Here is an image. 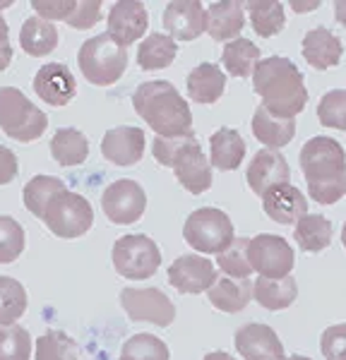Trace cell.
I'll use <instances>...</instances> for the list:
<instances>
[{"mask_svg": "<svg viewBox=\"0 0 346 360\" xmlns=\"http://www.w3.org/2000/svg\"><path fill=\"white\" fill-rule=\"evenodd\" d=\"M252 86L262 98V106L279 118H296L308 103L301 70L288 58L269 56L260 60L252 72Z\"/></svg>", "mask_w": 346, "mask_h": 360, "instance_id": "1", "label": "cell"}, {"mask_svg": "<svg viewBox=\"0 0 346 360\" xmlns=\"http://www.w3.org/2000/svg\"><path fill=\"white\" fill-rule=\"evenodd\" d=\"M301 171L317 205H337L346 195V152L332 137H313L301 149Z\"/></svg>", "mask_w": 346, "mask_h": 360, "instance_id": "2", "label": "cell"}, {"mask_svg": "<svg viewBox=\"0 0 346 360\" xmlns=\"http://www.w3.org/2000/svg\"><path fill=\"white\" fill-rule=\"evenodd\" d=\"M132 106L159 137H178L193 132V113L178 89L164 79H152L135 89Z\"/></svg>", "mask_w": 346, "mask_h": 360, "instance_id": "3", "label": "cell"}, {"mask_svg": "<svg viewBox=\"0 0 346 360\" xmlns=\"http://www.w3.org/2000/svg\"><path fill=\"white\" fill-rule=\"evenodd\" d=\"M77 60L86 82L108 86L123 77L125 68H128V49L115 41L108 32L96 34V37L86 39L82 44Z\"/></svg>", "mask_w": 346, "mask_h": 360, "instance_id": "4", "label": "cell"}, {"mask_svg": "<svg viewBox=\"0 0 346 360\" xmlns=\"http://www.w3.org/2000/svg\"><path fill=\"white\" fill-rule=\"evenodd\" d=\"M49 127V115L39 111L29 98L15 86L0 89V130L10 139L27 144L39 139Z\"/></svg>", "mask_w": 346, "mask_h": 360, "instance_id": "5", "label": "cell"}, {"mask_svg": "<svg viewBox=\"0 0 346 360\" xmlns=\"http://www.w3.org/2000/svg\"><path fill=\"white\" fill-rule=\"evenodd\" d=\"M183 238L195 252H224L236 240L229 214L217 207H200L186 219Z\"/></svg>", "mask_w": 346, "mask_h": 360, "instance_id": "6", "label": "cell"}, {"mask_svg": "<svg viewBox=\"0 0 346 360\" xmlns=\"http://www.w3.org/2000/svg\"><path fill=\"white\" fill-rule=\"evenodd\" d=\"M113 266L123 278L142 281L157 274L161 266V250L149 236L128 233L113 245Z\"/></svg>", "mask_w": 346, "mask_h": 360, "instance_id": "7", "label": "cell"}, {"mask_svg": "<svg viewBox=\"0 0 346 360\" xmlns=\"http://www.w3.org/2000/svg\"><path fill=\"white\" fill-rule=\"evenodd\" d=\"M44 224L58 238H79L94 224V209L86 202V197L63 190L46 207Z\"/></svg>", "mask_w": 346, "mask_h": 360, "instance_id": "8", "label": "cell"}, {"mask_svg": "<svg viewBox=\"0 0 346 360\" xmlns=\"http://www.w3.org/2000/svg\"><path fill=\"white\" fill-rule=\"evenodd\" d=\"M248 255H250L252 271H257L260 276H267V278L291 276L293 262H296V255H293L288 240L272 233H260L255 238H250Z\"/></svg>", "mask_w": 346, "mask_h": 360, "instance_id": "9", "label": "cell"}, {"mask_svg": "<svg viewBox=\"0 0 346 360\" xmlns=\"http://www.w3.org/2000/svg\"><path fill=\"white\" fill-rule=\"evenodd\" d=\"M101 209L111 224H135L140 221L144 209H147V195H144L142 185L135 183V180H115V183H111L103 190Z\"/></svg>", "mask_w": 346, "mask_h": 360, "instance_id": "10", "label": "cell"}, {"mask_svg": "<svg viewBox=\"0 0 346 360\" xmlns=\"http://www.w3.org/2000/svg\"><path fill=\"white\" fill-rule=\"evenodd\" d=\"M120 305L132 322H152L157 327H169L176 319V307L169 295L159 288H123Z\"/></svg>", "mask_w": 346, "mask_h": 360, "instance_id": "11", "label": "cell"}, {"mask_svg": "<svg viewBox=\"0 0 346 360\" xmlns=\"http://www.w3.org/2000/svg\"><path fill=\"white\" fill-rule=\"evenodd\" d=\"M219 271L214 269L212 259L202 257V255H183V257L173 259L169 266V283L181 293L198 295L202 291H210L217 283Z\"/></svg>", "mask_w": 346, "mask_h": 360, "instance_id": "12", "label": "cell"}, {"mask_svg": "<svg viewBox=\"0 0 346 360\" xmlns=\"http://www.w3.org/2000/svg\"><path fill=\"white\" fill-rule=\"evenodd\" d=\"M245 180L252 193L260 197H264L279 185H291V168H288L286 156L276 149H260L248 166Z\"/></svg>", "mask_w": 346, "mask_h": 360, "instance_id": "13", "label": "cell"}, {"mask_svg": "<svg viewBox=\"0 0 346 360\" xmlns=\"http://www.w3.org/2000/svg\"><path fill=\"white\" fill-rule=\"evenodd\" d=\"M34 91L49 106L63 108L77 94V84H75V77L68 65H63V63H46L34 75Z\"/></svg>", "mask_w": 346, "mask_h": 360, "instance_id": "14", "label": "cell"}, {"mask_svg": "<svg viewBox=\"0 0 346 360\" xmlns=\"http://www.w3.org/2000/svg\"><path fill=\"white\" fill-rule=\"evenodd\" d=\"M164 27L173 41H193L207 32V10L198 0H178L164 10Z\"/></svg>", "mask_w": 346, "mask_h": 360, "instance_id": "15", "label": "cell"}, {"mask_svg": "<svg viewBox=\"0 0 346 360\" xmlns=\"http://www.w3.org/2000/svg\"><path fill=\"white\" fill-rule=\"evenodd\" d=\"M236 348L245 360H284V346L272 327L260 322L243 324L236 332Z\"/></svg>", "mask_w": 346, "mask_h": 360, "instance_id": "16", "label": "cell"}, {"mask_svg": "<svg viewBox=\"0 0 346 360\" xmlns=\"http://www.w3.org/2000/svg\"><path fill=\"white\" fill-rule=\"evenodd\" d=\"M108 34L118 41L120 46L128 49L130 44H135L137 39L144 37L149 25V15L144 3L137 0H123V3H115L108 13Z\"/></svg>", "mask_w": 346, "mask_h": 360, "instance_id": "17", "label": "cell"}, {"mask_svg": "<svg viewBox=\"0 0 346 360\" xmlns=\"http://www.w3.org/2000/svg\"><path fill=\"white\" fill-rule=\"evenodd\" d=\"M101 154L115 166H135L144 154V132L140 127H111L101 139Z\"/></svg>", "mask_w": 346, "mask_h": 360, "instance_id": "18", "label": "cell"}, {"mask_svg": "<svg viewBox=\"0 0 346 360\" xmlns=\"http://www.w3.org/2000/svg\"><path fill=\"white\" fill-rule=\"evenodd\" d=\"M262 209L272 221L291 226L308 214V200L296 185H279L262 197Z\"/></svg>", "mask_w": 346, "mask_h": 360, "instance_id": "19", "label": "cell"}, {"mask_svg": "<svg viewBox=\"0 0 346 360\" xmlns=\"http://www.w3.org/2000/svg\"><path fill=\"white\" fill-rule=\"evenodd\" d=\"M245 27V5L236 0H224V3H212L207 8V34L214 41H231L243 32Z\"/></svg>", "mask_w": 346, "mask_h": 360, "instance_id": "20", "label": "cell"}, {"mask_svg": "<svg viewBox=\"0 0 346 360\" xmlns=\"http://www.w3.org/2000/svg\"><path fill=\"white\" fill-rule=\"evenodd\" d=\"M342 53H344L342 41L327 27H315L303 37V58L315 70L337 68L339 60H342Z\"/></svg>", "mask_w": 346, "mask_h": 360, "instance_id": "21", "label": "cell"}, {"mask_svg": "<svg viewBox=\"0 0 346 360\" xmlns=\"http://www.w3.org/2000/svg\"><path fill=\"white\" fill-rule=\"evenodd\" d=\"M178 183L193 195H202L212 188V164L210 156L202 154V147L188 149L173 166Z\"/></svg>", "mask_w": 346, "mask_h": 360, "instance_id": "22", "label": "cell"}, {"mask_svg": "<svg viewBox=\"0 0 346 360\" xmlns=\"http://www.w3.org/2000/svg\"><path fill=\"white\" fill-rule=\"evenodd\" d=\"M252 135L264 144V149H281L296 135V118H279L264 106H257L252 115Z\"/></svg>", "mask_w": 346, "mask_h": 360, "instance_id": "23", "label": "cell"}, {"mask_svg": "<svg viewBox=\"0 0 346 360\" xmlns=\"http://www.w3.org/2000/svg\"><path fill=\"white\" fill-rule=\"evenodd\" d=\"M210 164L219 171H236L245 156V142L238 130L219 127L210 137Z\"/></svg>", "mask_w": 346, "mask_h": 360, "instance_id": "24", "label": "cell"}, {"mask_svg": "<svg viewBox=\"0 0 346 360\" xmlns=\"http://www.w3.org/2000/svg\"><path fill=\"white\" fill-rule=\"evenodd\" d=\"M207 298L222 312H241L252 298V283L250 278L219 276L214 286L207 291Z\"/></svg>", "mask_w": 346, "mask_h": 360, "instance_id": "25", "label": "cell"}, {"mask_svg": "<svg viewBox=\"0 0 346 360\" xmlns=\"http://www.w3.org/2000/svg\"><path fill=\"white\" fill-rule=\"evenodd\" d=\"M226 89V77L214 63H202L188 75V96L195 103H217Z\"/></svg>", "mask_w": 346, "mask_h": 360, "instance_id": "26", "label": "cell"}, {"mask_svg": "<svg viewBox=\"0 0 346 360\" xmlns=\"http://www.w3.org/2000/svg\"><path fill=\"white\" fill-rule=\"evenodd\" d=\"M298 295V283L293 276L284 278H267L257 276L252 283V298L257 300L264 310H286L288 305L296 300Z\"/></svg>", "mask_w": 346, "mask_h": 360, "instance_id": "27", "label": "cell"}, {"mask_svg": "<svg viewBox=\"0 0 346 360\" xmlns=\"http://www.w3.org/2000/svg\"><path fill=\"white\" fill-rule=\"evenodd\" d=\"M20 46L27 56L44 58L58 49V29L53 22H46L41 17H27L20 29Z\"/></svg>", "mask_w": 346, "mask_h": 360, "instance_id": "28", "label": "cell"}, {"mask_svg": "<svg viewBox=\"0 0 346 360\" xmlns=\"http://www.w3.org/2000/svg\"><path fill=\"white\" fill-rule=\"evenodd\" d=\"M89 154V142L79 130L75 127H60L51 137V156L60 166H79L86 161Z\"/></svg>", "mask_w": 346, "mask_h": 360, "instance_id": "29", "label": "cell"}, {"mask_svg": "<svg viewBox=\"0 0 346 360\" xmlns=\"http://www.w3.org/2000/svg\"><path fill=\"white\" fill-rule=\"evenodd\" d=\"M262 60L260 58V49L250 39H236V41H229L224 46V53H222V63L224 68L229 70L231 77H250L255 72L257 63Z\"/></svg>", "mask_w": 346, "mask_h": 360, "instance_id": "30", "label": "cell"}, {"mask_svg": "<svg viewBox=\"0 0 346 360\" xmlns=\"http://www.w3.org/2000/svg\"><path fill=\"white\" fill-rule=\"evenodd\" d=\"M178 56V44L169 34H149L137 49V63L142 70H164Z\"/></svg>", "mask_w": 346, "mask_h": 360, "instance_id": "31", "label": "cell"}, {"mask_svg": "<svg viewBox=\"0 0 346 360\" xmlns=\"http://www.w3.org/2000/svg\"><path fill=\"white\" fill-rule=\"evenodd\" d=\"M293 238L305 252H322L332 243V224L322 214H305L296 224Z\"/></svg>", "mask_w": 346, "mask_h": 360, "instance_id": "32", "label": "cell"}, {"mask_svg": "<svg viewBox=\"0 0 346 360\" xmlns=\"http://www.w3.org/2000/svg\"><path fill=\"white\" fill-rule=\"evenodd\" d=\"M245 13L250 15V25L255 29V34H260V37H264V39L279 34L286 25L284 5L274 3V0H255V3H248Z\"/></svg>", "mask_w": 346, "mask_h": 360, "instance_id": "33", "label": "cell"}, {"mask_svg": "<svg viewBox=\"0 0 346 360\" xmlns=\"http://www.w3.org/2000/svg\"><path fill=\"white\" fill-rule=\"evenodd\" d=\"M65 188V183H63L60 178H53V176H34L29 183L25 185V207L29 212L34 214V217H39L44 221V214H46V207L51 205V200L63 193Z\"/></svg>", "mask_w": 346, "mask_h": 360, "instance_id": "34", "label": "cell"}, {"mask_svg": "<svg viewBox=\"0 0 346 360\" xmlns=\"http://www.w3.org/2000/svg\"><path fill=\"white\" fill-rule=\"evenodd\" d=\"M25 312H27L25 286L13 276H0V327H13Z\"/></svg>", "mask_w": 346, "mask_h": 360, "instance_id": "35", "label": "cell"}, {"mask_svg": "<svg viewBox=\"0 0 346 360\" xmlns=\"http://www.w3.org/2000/svg\"><path fill=\"white\" fill-rule=\"evenodd\" d=\"M37 360H79V348L72 336L60 329H49L37 341Z\"/></svg>", "mask_w": 346, "mask_h": 360, "instance_id": "36", "label": "cell"}, {"mask_svg": "<svg viewBox=\"0 0 346 360\" xmlns=\"http://www.w3.org/2000/svg\"><path fill=\"white\" fill-rule=\"evenodd\" d=\"M250 238H236L224 252L217 255V264L224 276L231 278H250V255H248Z\"/></svg>", "mask_w": 346, "mask_h": 360, "instance_id": "37", "label": "cell"}, {"mask_svg": "<svg viewBox=\"0 0 346 360\" xmlns=\"http://www.w3.org/2000/svg\"><path fill=\"white\" fill-rule=\"evenodd\" d=\"M169 346L154 334H135L120 348L118 360H169Z\"/></svg>", "mask_w": 346, "mask_h": 360, "instance_id": "38", "label": "cell"}, {"mask_svg": "<svg viewBox=\"0 0 346 360\" xmlns=\"http://www.w3.org/2000/svg\"><path fill=\"white\" fill-rule=\"evenodd\" d=\"M193 147H200V139L195 137L193 132H190V135H178V137H157L154 139L152 154L161 166L173 168L176 161Z\"/></svg>", "mask_w": 346, "mask_h": 360, "instance_id": "39", "label": "cell"}, {"mask_svg": "<svg viewBox=\"0 0 346 360\" xmlns=\"http://www.w3.org/2000/svg\"><path fill=\"white\" fill-rule=\"evenodd\" d=\"M25 252V229L13 217L0 214V264L15 262Z\"/></svg>", "mask_w": 346, "mask_h": 360, "instance_id": "40", "label": "cell"}, {"mask_svg": "<svg viewBox=\"0 0 346 360\" xmlns=\"http://www.w3.org/2000/svg\"><path fill=\"white\" fill-rule=\"evenodd\" d=\"M317 118L325 127L346 130V89H332L317 103Z\"/></svg>", "mask_w": 346, "mask_h": 360, "instance_id": "41", "label": "cell"}, {"mask_svg": "<svg viewBox=\"0 0 346 360\" xmlns=\"http://www.w3.org/2000/svg\"><path fill=\"white\" fill-rule=\"evenodd\" d=\"M32 336L22 327H0V360H29Z\"/></svg>", "mask_w": 346, "mask_h": 360, "instance_id": "42", "label": "cell"}, {"mask_svg": "<svg viewBox=\"0 0 346 360\" xmlns=\"http://www.w3.org/2000/svg\"><path fill=\"white\" fill-rule=\"evenodd\" d=\"M320 351L325 360H346V324H334L322 332Z\"/></svg>", "mask_w": 346, "mask_h": 360, "instance_id": "43", "label": "cell"}, {"mask_svg": "<svg viewBox=\"0 0 346 360\" xmlns=\"http://www.w3.org/2000/svg\"><path fill=\"white\" fill-rule=\"evenodd\" d=\"M32 8L37 17H41L46 22H56V20L68 22L70 15L75 13V8H77V3L75 0H34Z\"/></svg>", "mask_w": 346, "mask_h": 360, "instance_id": "44", "label": "cell"}, {"mask_svg": "<svg viewBox=\"0 0 346 360\" xmlns=\"http://www.w3.org/2000/svg\"><path fill=\"white\" fill-rule=\"evenodd\" d=\"M101 17V3L99 0H84V3H77L75 13L70 15L68 25L72 29H91L99 22Z\"/></svg>", "mask_w": 346, "mask_h": 360, "instance_id": "45", "label": "cell"}, {"mask_svg": "<svg viewBox=\"0 0 346 360\" xmlns=\"http://www.w3.org/2000/svg\"><path fill=\"white\" fill-rule=\"evenodd\" d=\"M17 171H20V164H17L15 152L0 144V185L13 183L17 178Z\"/></svg>", "mask_w": 346, "mask_h": 360, "instance_id": "46", "label": "cell"}, {"mask_svg": "<svg viewBox=\"0 0 346 360\" xmlns=\"http://www.w3.org/2000/svg\"><path fill=\"white\" fill-rule=\"evenodd\" d=\"M320 8V0H296V3H291V10H296V13H313V10Z\"/></svg>", "mask_w": 346, "mask_h": 360, "instance_id": "47", "label": "cell"}, {"mask_svg": "<svg viewBox=\"0 0 346 360\" xmlns=\"http://www.w3.org/2000/svg\"><path fill=\"white\" fill-rule=\"evenodd\" d=\"M334 17L342 27H346V0H337L334 3Z\"/></svg>", "mask_w": 346, "mask_h": 360, "instance_id": "48", "label": "cell"}, {"mask_svg": "<svg viewBox=\"0 0 346 360\" xmlns=\"http://www.w3.org/2000/svg\"><path fill=\"white\" fill-rule=\"evenodd\" d=\"M8 37H10L8 22H5V20H3V15H0V49H8V46H10Z\"/></svg>", "mask_w": 346, "mask_h": 360, "instance_id": "49", "label": "cell"}, {"mask_svg": "<svg viewBox=\"0 0 346 360\" xmlns=\"http://www.w3.org/2000/svg\"><path fill=\"white\" fill-rule=\"evenodd\" d=\"M10 60H13V46H8V49H0V70L8 68Z\"/></svg>", "mask_w": 346, "mask_h": 360, "instance_id": "50", "label": "cell"}, {"mask_svg": "<svg viewBox=\"0 0 346 360\" xmlns=\"http://www.w3.org/2000/svg\"><path fill=\"white\" fill-rule=\"evenodd\" d=\"M205 360H236V358L226 351H212V353H207Z\"/></svg>", "mask_w": 346, "mask_h": 360, "instance_id": "51", "label": "cell"}, {"mask_svg": "<svg viewBox=\"0 0 346 360\" xmlns=\"http://www.w3.org/2000/svg\"><path fill=\"white\" fill-rule=\"evenodd\" d=\"M10 5H13V0H0V10L10 8Z\"/></svg>", "mask_w": 346, "mask_h": 360, "instance_id": "52", "label": "cell"}, {"mask_svg": "<svg viewBox=\"0 0 346 360\" xmlns=\"http://www.w3.org/2000/svg\"><path fill=\"white\" fill-rule=\"evenodd\" d=\"M284 360H310L308 356H288V358H284Z\"/></svg>", "mask_w": 346, "mask_h": 360, "instance_id": "53", "label": "cell"}, {"mask_svg": "<svg viewBox=\"0 0 346 360\" xmlns=\"http://www.w3.org/2000/svg\"><path fill=\"white\" fill-rule=\"evenodd\" d=\"M342 243H344V248H346V224H344V229H342Z\"/></svg>", "mask_w": 346, "mask_h": 360, "instance_id": "54", "label": "cell"}]
</instances>
